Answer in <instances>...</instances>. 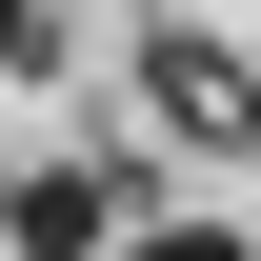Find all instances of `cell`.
I'll use <instances>...</instances> for the list:
<instances>
[{
	"label": "cell",
	"mask_w": 261,
	"mask_h": 261,
	"mask_svg": "<svg viewBox=\"0 0 261 261\" xmlns=\"http://www.w3.org/2000/svg\"><path fill=\"white\" fill-rule=\"evenodd\" d=\"M61 40H81L61 0H0V81H40V61H61Z\"/></svg>",
	"instance_id": "obj_4"
},
{
	"label": "cell",
	"mask_w": 261,
	"mask_h": 261,
	"mask_svg": "<svg viewBox=\"0 0 261 261\" xmlns=\"http://www.w3.org/2000/svg\"><path fill=\"white\" fill-rule=\"evenodd\" d=\"M141 161H121V141H81V161H40L20 201H0V261H100V241H121L141 221V201H121Z\"/></svg>",
	"instance_id": "obj_2"
},
{
	"label": "cell",
	"mask_w": 261,
	"mask_h": 261,
	"mask_svg": "<svg viewBox=\"0 0 261 261\" xmlns=\"http://www.w3.org/2000/svg\"><path fill=\"white\" fill-rule=\"evenodd\" d=\"M141 100H161V141H201V161H241L261 141V61L201 20H141Z\"/></svg>",
	"instance_id": "obj_1"
},
{
	"label": "cell",
	"mask_w": 261,
	"mask_h": 261,
	"mask_svg": "<svg viewBox=\"0 0 261 261\" xmlns=\"http://www.w3.org/2000/svg\"><path fill=\"white\" fill-rule=\"evenodd\" d=\"M100 261H261V241H241V221H121Z\"/></svg>",
	"instance_id": "obj_3"
}]
</instances>
